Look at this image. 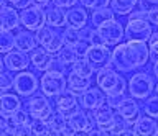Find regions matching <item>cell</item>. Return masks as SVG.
Returning <instances> with one entry per match:
<instances>
[{
    "label": "cell",
    "instance_id": "49",
    "mask_svg": "<svg viewBox=\"0 0 158 136\" xmlns=\"http://www.w3.org/2000/svg\"><path fill=\"white\" fill-rule=\"evenodd\" d=\"M87 136H112L110 131H106L102 128H92L87 131Z\"/></svg>",
    "mask_w": 158,
    "mask_h": 136
},
{
    "label": "cell",
    "instance_id": "34",
    "mask_svg": "<svg viewBox=\"0 0 158 136\" xmlns=\"http://www.w3.org/2000/svg\"><path fill=\"white\" fill-rule=\"evenodd\" d=\"M143 111L145 115L152 116V118H158V95H150L143 103Z\"/></svg>",
    "mask_w": 158,
    "mask_h": 136
},
{
    "label": "cell",
    "instance_id": "55",
    "mask_svg": "<svg viewBox=\"0 0 158 136\" xmlns=\"http://www.w3.org/2000/svg\"><path fill=\"white\" fill-rule=\"evenodd\" d=\"M73 136H87V133H84V131H74Z\"/></svg>",
    "mask_w": 158,
    "mask_h": 136
},
{
    "label": "cell",
    "instance_id": "26",
    "mask_svg": "<svg viewBox=\"0 0 158 136\" xmlns=\"http://www.w3.org/2000/svg\"><path fill=\"white\" fill-rule=\"evenodd\" d=\"M46 121H48V128H49V133L51 134L59 133V131L68 128V118L64 115H61L59 111H53L46 118Z\"/></svg>",
    "mask_w": 158,
    "mask_h": 136
},
{
    "label": "cell",
    "instance_id": "53",
    "mask_svg": "<svg viewBox=\"0 0 158 136\" xmlns=\"http://www.w3.org/2000/svg\"><path fill=\"white\" fill-rule=\"evenodd\" d=\"M73 134H74V131H73V130H71V128H69V126H68L66 130L59 131V133H54L53 136H73Z\"/></svg>",
    "mask_w": 158,
    "mask_h": 136
},
{
    "label": "cell",
    "instance_id": "45",
    "mask_svg": "<svg viewBox=\"0 0 158 136\" xmlns=\"http://www.w3.org/2000/svg\"><path fill=\"white\" fill-rule=\"evenodd\" d=\"M89 48H91V45H89L87 41L81 40L76 46H74V49H76V52H77V56H79V57H86V52H87Z\"/></svg>",
    "mask_w": 158,
    "mask_h": 136
},
{
    "label": "cell",
    "instance_id": "44",
    "mask_svg": "<svg viewBox=\"0 0 158 136\" xmlns=\"http://www.w3.org/2000/svg\"><path fill=\"white\" fill-rule=\"evenodd\" d=\"M123 99H125V95H123V94H115V95H107V97H106V102L117 110V107L122 103Z\"/></svg>",
    "mask_w": 158,
    "mask_h": 136
},
{
    "label": "cell",
    "instance_id": "13",
    "mask_svg": "<svg viewBox=\"0 0 158 136\" xmlns=\"http://www.w3.org/2000/svg\"><path fill=\"white\" fill-rule=\"evenodd\" d=\"M92 115V120L99 128L106 130V131H110L112 130V125H114V120L117 116V110L110 107L107 102H104L101 107H97L96 110L91 111Z\"/></svg>",
    "mask_w": 158,
    "mask_h": 136
},
{
    "label": "cell",
    "instance_id": "25",
    "mask_svg": "<svg viewBox=\"0 0 158 136\" xmlns=\"http://www.w3.org/2000/svg\"><path fill=\"white\" fill-rule=\"evenodd\" d=\"M30 59H31V64L35 66L36 71H48L49 67V62L53 59V54L48 52L46 49L43 48H36L30 52Z\"/></svg>",
    "mask_w": 158,
    "mask_h": 136
},
{
    "label": "cell",
    "instance_id": "54",
    "mask_svg": "<svg viewBox=\"0 0 158 136\" xmlns=\"http://www.w3.org/2000/svg\"><path fill=\"white\" fill-rule=\"evenodd\" d=\"M153 74H155V77H158V61L153 62Z\"/></svg>",
    "mask_w": 158,
    "mask_h": 136
},
{
    "label": "cell",
    "instance_id": "10",
    "mask_svg": "<svg viewBox=\"0 0 158 136\" xmlns=\"http://www.w3.org/2000/svg\"><path fill=\"white\" fill-rule=\"evenodd\" d=\"M86 59L91 62L97 72L99 69H104V67H109L112 64V51L106 45H91V48L86 52Z\"/></svg>",
    "mask_w": 158,
    "mask_h": 136
},
{
    "label": "cell",
    "instance_id": "50",
    "mask_svg": "<svg viewBox=\"0 0 158 136\" xmlns=\"http://www.w3.org/2000/svg\"><path fill=\"white\" fill-rule=\"evenodd\" d=\"M148 21H150L152 25L158 26V8H155V10H152L148 13Z\"/></svg>",
    "mask_w": 158,
    "mask_h": 136
},
{
    "label": "cell",
    "instance_id": "32",
    "mask_svg": "<svg viewBox=\"0 0 158 136\" xmlns=\"http://www.w3.org/2000/svg\"><path fill=\"white\" fill-rule=\"evenodd\" d=\"M30 128H31V133L33 136H43V134H48L49 133V128H48V121L46 120H41V118H31L28 121Z\"/></svg>",
    "mask_w": 158,
    "mask_h": 136
},
{
    "label": "cell",
    "instance_id": "21",
    "mask_svg": "<svg viewBox=\"0 0 158 136\" xmlns=\"http://www.w3.org/2000/svg\"><path fill=\"white\" fill-rule=\"evenodd\" d=\"M20 108H22V102H20L18 94H10V92H7V94L0 95V115L2 116L10 118Z\"/></svg>",
    "mask_w": 158,
    "mask_h": 136
},
{
    "label": "cell",
    "instance_id": "24",
    "mask_svg": "<svg viewBox=\"0 0 158 136\" xmlns=\"http://www.w3.org/2000/svg\"><path fill=\"white\" fill-rule=\"evenodd\" d=\"M46 25L53 26V28H61V26H66V12L64 8L61 7H56L53 5H48L46 7Z\"/></svg>",
    "mask_w": 158,
    "mask_h": 136
},
{
    "label": "cell",
    "instance_id": "6",
    "mask_svg": "<svg viewBox=\"0 0 158 136\" xmlns=\"http://www.w3.org/2000/svg\"><path fill=\"white\" fill-rule=\"evenodd\" d=\"M20 25L28 31H38L46 25V10L36 5H30L20 10Z\"/></svg>",
    "mask_w": 158,
    "mask_h": 136
},
{
    "label": "cell",
    "instance_id": "14",
    "mask_svg": "<svg viewBox=\"0 0 158 136\" xmlns=\"http://www.w3.org/2000/svg\"><path fill=\"white\" fill-rule=\"evenodd\" d=\"M5 61V67L10 71V72H22V71H27V67L30 66V59L28 52H23V51H18V49H12L10 52H7L3 57Z\"/></svg>",
    "mask_w": 158,
    "mask_h": 136
},
{
    "label": "cell",
    "instance_id": "23",
    "mask_svg": "<svg viewBox=\"0 0 158 136\" xmlns=\"http://www.w3.org/2000/svg\"><path fill=\"white\" fill-rule=\"evenodd\" d=\"M87 20H89V15L86 12V8L84 7H71L69 10L66 12V23L68 26H73V28H77V30H81L87 25Z\"/></svg>",
    "mask_w": 158,
    "mask_h": 136
},
{
    "label": "cell",
    "instance_id": "5",
    "mask_svg": "<svg viewBox=\"0 0 158 136\" xmlns=\"http://www.w3.org/2000/svg\"><path fill=\"white\" fill-rule=\"evenodd\" d=\"M36 40H38V45L43 49H46L48 52H51V54H56L64 46L63 33H59L58 30H54L49 25H44L43 28H40L36 31Z\"/></svg>",
    "mask_w": 158,
    "mask_h": 136
},
{
    "label": "cell",
    "instance_id": "30",
    "mask_svg": "<svg viewBox=\"0 0 158 136\" xmlns=\"http://www.w3.org/2000/svg\"><path fill=\"white\" fill-rule=\"evenodd\" d=\"M71 67L76 74H81V76H86V77H92V74L96 72V69H94L92 64L86 59V57H79Z\"/></svg>",
    "mask_w": 158,
    "mask_h": 136
},
{
    "label": "cell",
    "instance_id": "39",
    "mask_svg": "<svg viewBox=\"0 0 158 136\" xmlns=\"http://www.w3.org/2000/svg\"><path fill=\"white\" fill-rule=\"evenodd\" d=\"M15 126L12 125V121L7 116L0 115V136H12Z\"/></svg>",
    "mask_w": 158,
    "mask_h": 136
},
{
    "label": "cell",
    "instance_id": "29",
    "mask_svg": "<svg viewBox=\"0 0 158 136\" xmlns=\"http://www.w3.org/2000/svg\"><path fill=\"white\" fill-rule=\"evenodd\" d=\"M56 56L64 62V64H68V66H73L74 62L79 59V56H77L76 49H74V46H69V45H64L61 49L56 52Z\"/></svg>",
    "mask_w": 158,
    "mask_h": 136
},
{
    "label": "cell",
    "instance_id": "1",
    "mask_svg": "<svg viewBox=\"0 0 158 136\" xmlns=\"http://www.w3.org/2000/svg\"><path fill=\"white\" fill-rule=\"evenodd\" d=\"M150 61V48L143 41L120 43L112 49V67L118 72H132Z\"/></svg>",
    "mask_w": 158,
    "mask_h": 136
},
{
    "label": "cell",
    "instance_id": "36",
    "mask_svg": "<svg viewBox=\"0 0 158 136\" xmlns=\"http://www.w3.org/2000/svg\"><path fill=\"white\" fill-rule=\"evenodd\" d=\"M10 121H12V125H13V126L28 123V121H30V113H28V110L20 108L18 111H15V113L10 116Z\"/></svg>",
    "mask_w": 158,
    "mask_h": 136
},
{
    "label": "cell",
    "instance_id": "33",
    "mask_svg": "<svg viewBox=\"0 0 158 136\" xmlns=\"http://www.w3.org/2000/svg\"><path fill=\"white\" fill-rule=\"evenodd\" d=\"M63 40H64V45L76 46L77 43L81 41V30L73 28V26H68L66 30L63 31Z\"/></svg>",
    "mask_w": 158,
    "mask_h": 136
},
{
    "label": "cell",
    "instance_id": "57",
    "mask_svg": "<svg viewBox=\"0 0 158 136\" xmlns=\"http://www.w3.org/2000/svg\"><path fill=\"white\" fill-rule=\"evenodd\" d=\"M5 5H7V0H0V8H3Z\"/></svg>",
    "mask_w": 158,
    "mask_h": 136
},
{
    "label": "cell",
    "instance_id": "37",
    "mask_svg": "<svg viewBox=\"0 0 158 136\" xmlns=\"http://www.w3.org/2000/svg\"><path fill=\"white\" fill-rule=\"evenodd\" d=\"M81 5L89 10H99V8H106L110 5V0H79Z\"/></svg>",
    "mask_w": 158,
    "mask_h": 136
},
{
    "label": "cell",
    "instance_id": "17",
    "mask_svg": "<svg viewBox=\"0 0 158 136\" xmlns=\"http://www.w3.org/2000/svg\"><path fill=\"white\" fill-rule=\"evenodd\" d=\"M96 125L92 120V115L86 113L84 110H77L76 113H73L68 118V126L73 131H84L87 133L89 130H92V126Z\"/></svg>",
    "mask_w": 158,
    "mask_h": 136
},
{
    "label": "cell",
    "instance_id": "9",
    "mask_svg": "<svg viewBox=\"0 0 158 136\" xmlns=\"http://www.w3.org/2000/svg\"><path fill=\"white\" fill-rule=\"evenodd\" d=\"M99 35L106 43V46H117L125 38V26L117 20H110L97 28Z\"/></svg>",
    "mask_w": 158,
    "mask_h": 136
},
{
    "label": "cell",
    "instance_id": "12",
    "mask_svg": "<svg viewBox=\"0 0 158 136\" xmlns=\"http://www.w3.org/2000/svg\"><path fill=\"white\" fill-rule=\"evenodd\" d=\"M79 105H81V102H79L77 95L73 94L71 90H64L63 94H59L56 97V102H54V107H56V111H59L61 115H64L66 118H69L73 113H76L79 108Z\"/></svg>",
    "mask_w": 158,
    "mask_h": 136
},
{
    "label": "cell",
    "instance_id": "38",
    "mask_svg": "<svg viewBox=\"0 0 158 136\" xmlns=\"http://www.w3.org/2000/svg\"><path fill=\"white\" fill-rule=\"evenodd\" d=\"M66 67H68V64H64V62H63L61 59H59L58 56H56V57L53 56L51 62H49L48 71H51V72H58V74H64V76H66Z\"/></svg>",
    "mask_w": 158,
    "mask_h": 136
},
{
    "label": "cell",
    "instance_id": "58",
    "mask_svg": "<svg viewBox=\"0 0 158 136\" xmlns=\"http://www.w3.org/2000/svg\"><path fill=\"white\" fill-rule=\"evenodd\" d=\"M155 92H156V95H158V84L155 85Z\"/></svg>",
    "mask_w": 158,
    "mask_h": 136
},
{
    "label": "cell",
    "instance_id": "41",
    "mask_svg": "<svg viewBox=\"0 0 158 136\" xmlns=\"http://www.w3.org/2000/svg\"><path fill=\"white\" fill-rule=\"evenodd\" d=\"M130 126V123H128L127 120H123L120 115L117 113L115 116V120H114V125H112V130H110V133H118V131H122V130H125Z\"/></svg>",
    "mask_w": 158,
    "mask_h": 136
},
{
    "label": "cell",
    "instance_id": "8",
    "mask_svg": "<svg viewBox=\"0 0 158 136\" xmlns=\"http://www.w3.org/2000/svg\"><path fill=\"white\" fill-rule=\"evenodd\" d=\"M153 35L152 23L148 20H128L125 26V38L127 41H150Z\"/></svg>",
    "mask_w": 158,
    "mask_h": 136
},
{
    "label": "cell",
    "instance_id": "18",
    "mask_svg": "<svg viewBox=\"0 0 158 136\" xmlns=\"http://www.w3.org/2000/svg\"><path fill=\"white\" fill-rule=\"evenodd\" d=\"M117 113L122 116L123 120H127L130 125H133L138 116H140V105L135 102L133 97H125L122 100V103L117 107Z\"/></svg>",
    "mask_w": 158,
    "mask_h": 136
},
{
    "label": "cell",
    "instance_id": "48",
    "mask_svg": "<svg viewBox=\"0 0 158 136\" xmlns=\"http://www.w3.org/2000/svg\"><path fill=\"white\" fill-rule=\"evenodd\" d=\"M79 0H53V3L56 7H61V8H71V7H76V3Z\"/></svg>",
    "mask_w": 158,
    "mask_h": 136
},
{
    "label": "cell",
    "instance_id": "52",
    "mask_svg": "<svg viewBox=\"0 0 158 136\" xmlns=\"http://www.w3.org/2000/svg\"><path fill=\"white\" fill-rule=\"evenodd\" d=\"M115 136H137V134H135V131H133L132 128H125V130L115 133Z\"/></svg>",
    "mask_w": 158,
    "mask_h": 136
},
{
    "label": "cell",
    "instance_id": "4",
    "mask_svg": "<svg viewBox=\"0 0 158 136\" xmlns=\"http://www.w3.org/2000/svg\"><path fill=\"white\" fill-rule=\"evenodd\" d=\"M40 89H41V94L46 97H56L59 94H63L64 90L68 89V80L64 74H58V72H51L46 71L40 79Z\"/></svg>",
    "mask_w": 158,
    "mask_h": 136
},
{
    "label": "cell",
    "instance_id": "47",
    "mask_svg": "<svg viewBox=\"0 0 158 136\" xmlns=\"http://www.w3.org/2000/svg\"><path fill=\"white\" fill-rule=\"evenodd\" d=\"M8 3H12V7H15L17 10H23L31 5V0H7Z\"/></svg>",
    "mask_w": 158,
    "mask_h": 136
},
{
    "label": "cell",
    "instance_id": "7",
    "mask_svg": "<svg viewBox=\"0 0 158 136\" xmlns=\"http://www.w3.org/2000/svg\"><path fill=\"white\" fill-rule=\"evenodd\" d=\"M40 87L38 77L30 71H22L13 79V90L20 97H31Z\"/></svg>",
    "mask_w": 158,
    "mask_h": 136
},
{
    "label": "cell",
    "instance_id": "22",
    "mask_svg": "<svg viewBox=\"0 0 158 136\" xmlns=\"http://www.w3.org/2000/svg\"><path fill=\"white\" fill-rule=\"evenodd\" d=\"M36 48H38V40L36 35H33V31L23 30L15 35V49L23 52H31Z\"/></svg>",
    "mask_w": 158,
    "mask_h": 136
},
{
    "label": "cell",
    "instance_id": "42",
    "mask_svg": "<svg viewBox=\"0 0 158 136\" xmlns=\"http://www.w3.org/2000/svg\"><path fill=\"white\" fill-rule=\"evenodd\" d=\"M12 136H33V133H31L30 125L25 123V125H17V126H15Z\"/></svg>",
    "mask_w": 158,
    "mask_h": 136
},
{
    "label": "cell",
    "instance_id": "11",
    "mask_svg": "<svg viewBox=\"0 0 158 136\" xmlns=\"http://www.w3.org/2000/svg\"><path fill=\"white\" fill-rule=\"evenodd\" d=\"M27 110L31 118H41L46 120L53 113V107L49 103L46 95H31V99L27 102Z\"/></svg>",
    "mask_w": 158,
    "mask_h": 136
},
{
    "label": "cell",
    "instance_id": "19",
    "mask_svg": "<svg viewBox=\"0 0 158 136\" xmlns=\"http://www.w3.org/2000/svg\"><path fill=\"white\" fill-rule=\"evenodd\" d=\"M20 25V13L17 12L15 7H7L0 8V30H8L13 31Z\"/></svg>",
    "mask_w": 158,
    "mask_h": 136
},
{
    "label": "cell",
    "instance_id": "2",
    "mask_svg": "<svg viewBox=\"0 0 158 136\" xmlns=\"http://www.w3.org/2000/svg\"><path fill=\"white\" fill-rule=\"evenodd\" d=\"M96 82H97V87L106 95L125 94V89H127V80L118 74V71L112 69L110 66L97 71Z\"/></svg>",
    "mask_w": 158,
    "mask_h": 136
},
{
    "label": "cell",
    "instance_id": "20",
    "mask_svg": "<svg viewBox=\"0 0 158 136\" xmlns=\"http://www.w3.org/2000/svg\"><path fill=\"white\" fill-rule=\"evenodd\" d=\"M68 80V90H71L73 94H76L77 97L86 92L89 87L92 85V79L91 77H86V76H81V74H76L74 71H71L66 77Z\"/></svg>",
    "mask_w": 158,
    "mask_h": 136
},
{
    "label": "cell",
    "instance_id": "43",
    "mask_svg": "<svg viewBox=\"0 0 158 136\" xmlns=\"http://www.w3.org/2000/svg\"><path fill=\"white\" fill-rule=\"evenodd\" d=\"M138 5H140L143 12L150 13L152 10L158 8V0H138Z\"/></svg>",
    "mask_w": 158,
    "mask_h": 136
},
{
    "label": "cell",
    "instance_id": "46",
    "mask_svg": "<svg viewBox=\"0 0 158 136\" xmlns=\"http://www.w3.org/2000/svg\"><path fill=\"white\" fill-rule=\"evenodd\" d=\"M128 20H148V13L143 12L142 8L140 10H135V12H130L128 13Z\"/></svg>",
    "mask_w": 158,
    "mask_h": 136
},
{
    "label": "cell",
    "instance_id": "56",
    "mask_svg": "<svg viewBox=\"0 0 158 136\" xmlns=\"http://www.w3.org/2000/svg\"><path fill=\"white\" fill-rule=\"evenodd\" d=\"M3 67H5V61H3V57L0 56V71H3Z\"/></svg>",
    "mask_w": 158,
    "mask_h": 136
},
{
    "label": "cell",
    "instance_id": "59",
    "mask_svg": "<svg viewBox=\"0 0 158 136\" xmlns=\"http://www.w3.org/2000/svg\"><path fill=\"white\" fill-rule=\"evenodd\" d=\"M43 136H53V134H51V133H48V134H43Z\"/></svg>",
    "mask_w": 158,
    "mask_h": 136
},
{
    "label": "cell",
    "instance_id": "51",
    "mask_svg": "<svg viewBox=\"0 0 158 136\" xmlns=\"http://www.w3.org/2000/svg\"><path fill=\"white\" fill-rule=\"evenodd\" d=\"M51 0H31V5H36V7H41V8H46L49 5Z\"/></svg>",
    "mask_w": 158,
    "mask_h": 136
},
{
    "label": "cell",
    "instance_id": "28",
    "mask_svg": "<svg viewBox=\"0 0 158 136\" xmlns=\"http://www.w3.org/2000/svg\"><path fill=\"white\" fill-rule=\"evenodd\" d=\"M137 5L138 0H110L114 13H118V15H128Z\"/></svg>",
    "mask_w": 158,
    "mask_h": 136
},
{
    "label": "cell",
    "instance_id": "3",
    "mask_svg": "<svg viewBox=\"0 0 158 136\" xmlns=\"http://www.w3.org/2000/svg\"><path fill=\"white\" fill-rule=\"evenodd\" d=\"M127 89L133 99L147 100L152 95V92L155 90V84H153V79L150 74H147V72H137V74H133L128 79Z\"/></svg>",
    "mask_w": 158,
    "mask_h": 136
},
{
    "label": "cell",
    "instance_id": "15",
    "mask_svg": "<svg viewBox=\"0 0 158 136\" xmlns=\"http://www.w3.org/2000/svg\"><path fill=\"white\" fill-rule=\"evenodd\" d=\"M106 94L99 89V87H89L86 92H82L79 95V102H81V107L84 110H96L97 107H101L104 102H106Z\"/></svg>",
    "mask_w": 158,
    "mask_h": 136
},
{
    "label": "cell",
    "instance_id": "16",
    "mask_svg": "<svg viewBox=\"0 0 158 136\" xmlns=\"http://www.w3.org/2000/svg\"><path fill=\"white\" fill-rule=\"evenodd\" d=\"M132 130L135 131L137 136H158V123L155 118L148 115L138 116V118L133 121Z\"/></svg>",
    "mask_w": 158,
    "mask_h": 136
},
{
    "label": "cell",
    "instance_id": "35",
    "mask_svg": "<svg viewBox=\"0 0 158 136\" xmlns=\"http://www.w3.org/2000/svg\"><path fill=\"white\" fill-rule=\"evenodd\" d=\"M13 79L10 71H0V95L7 94L10 89H13Z\"/></svg>",
    "mask_w": 158,
    "mask_h": 136
},
{
    "label": "cell",
    "instance_id": "31",
    "mask_svg": "<svg viewBox=\"0 0 158 136\" xmlns=\"http://www.w3.org/2000/svg\"><path fill=\"white\" fill-rule=\"evenodd\" d=\"M15 48V36L8 30H0V52H10Z\"/></svg>",
    "mask_w": 158,
    "mask_h": 136
},
{
    "label": "cell",
    "instance_id": "40",
    "mask_svg": "<svg viewBox=\"0 0 158 136\" xmlns=\"http://www.w3.org/2000/svg\"><path fill=\"white\" fill-rule=\"evenodd\" d=\"M150 59L155 62V61H158V33H153L152 35V38H150Z\"/></svg>",
    "mask_w": 158,
    "mask_h": 136
},
{
    "label": "cell",
    "instance_id": "27",
    "mask_svg": "<svg viewBox=\"0 0 158 136\" xmlns=\"http://www.w3.org/2000/svg\"><path fill=\"white\" fill-rule=\"evenodd\" d=\"M114 10L112 8H99V10H92V15H91V25H94L96 28L99 26H102L104 23H107V21H110L114 20Z\"/></svg>",
    "mask_w": 158,
    "mask_h": 136
}]
</instances>
